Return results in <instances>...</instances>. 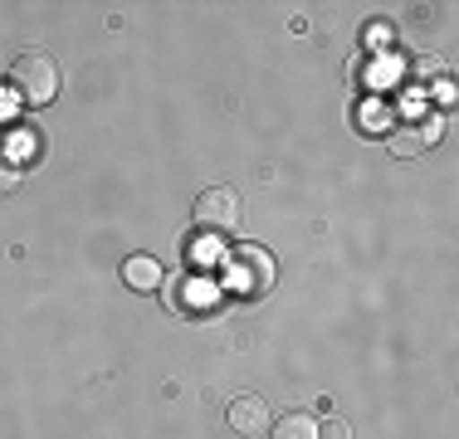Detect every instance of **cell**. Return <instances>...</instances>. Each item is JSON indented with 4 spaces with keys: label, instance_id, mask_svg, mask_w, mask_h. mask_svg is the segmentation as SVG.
Returning a JSON list of instances; mask_svg holds the SVG:
<instances>
[{
    "label": "cell",
    "instance_id": "6da1fadb",
    "mask_svg": "<svg viewBox=\"0 0 459 439\" xmlns=\"http://www.w3.org/2000/svg\"><path fill=\"white\" fill-rule=\"evenodd\" d=\"M10 83H15V93L25 98L30 108H45V103H54V93H59V69H54L49 54L30 49V54H20V59H15Z\"/></svg>",
    "mask_w": 459,
    "mask_h": 439
},
{
    "label": "cell",
    "instance_id": "7a4b0ae2",
    "mask_svg": "<svg viewBox=\"0 0 459 439\" xmlns=\"http://www.w3.org/2000/svg\"><path fill=\"white\" fill-rule=\"evenodd\" d=\"M274 259L264 254V249L259 245H239L235 254L225 259V279H230V288L235 293H249V298H255V293H264L269 283H274Z\"/></svg>",
    "mask_w": 459,
    "mask_h": 439
},
{
    "label": "cell",
    "instance_id": "3957f363",
    "mask_svg": "<svg viewBox=\"0 0 459 439\" xmlns=\"http://www.w3.org/2000/svg\"><path fill=\"white\" fill-rule=\"evenodd\" d=\"M191 220H195V229H205V235H225V229L239 225V195L230 191V185H211V191L195 195Z\"/></svg>",
    "mask_w": 459,
    "mask_h": 439
},
{
    "label": "cell",
    "instance_id": "277c9868",
    "mask_svg": "<svg viewBox=\"0 0 459 439\" xmlns=\"http://www.w3.org/2000/svg\"><path fill=\"white\" fill-rule=\"evenodd\" d=\"M225 420H230V430H235L239 439H264L269 435V405L259 400V395H235L230 400V410H225Z\"/></svg>",
    "mask_w": 459,
    "mask_h": 439
},
{
    "label": "cell",
    "instance_id": "5b68a950",
    "mask_svg": "<svg viewBox=\"0 0 459 439\" xmlns=\"http://www.w3.org/2000/svg\"><path fill=\"white\" fill-rule=\"evenodd\" d=\"M123 283L133 293H157L161 288V263L152 254H127L123 259Z\"/></svg>",
    "mask_w": 459,
    "mask_h": 439
},
{
    "label": "cell",
    "instance_id": "8992f818",
    "mask_svg": "<svg viewBox=\"0 0 459 439\" xmlns=\"http://www.w3.org/2000/svg\"><path fill=\"white\" fill-rule=\"evenodd\" d=\"M435 137H440V127H435V123H406V127L391 132V157H420Z\"/></svg>",
    "mask_w": 459,
    "mask_h": 439
},
{
    "label": "cell",
    "instance_id": "52a82bcc",
    "mask_svg": "<svg viewBox=\"0 0 459 439\" xmlns=\"http://www.w3.org/2000/svg\"><path fill=\"white\" fill-rule=\"evenodd\" d=\"M269 430H274V439H318V420H313L308 410H289V415H279Z\"/></svg>",
    "mask_w": 459,
    "mask_h": 439
},
{
    "label": "cell",
    "instance_id": "ba28073f",
    "mask_svg": "<svg viewBox=\"0 0 459 439\" xmlns=\"http://www.w3.org/2000/svg\"><path fill=\"white\" fill-rule=\"evenodd\" d=\"M171 303H177V307H211L215 303V293L211 288H205V279H186V293H181V298H171Z\"/></svg>",
    "mask_w": 459,
    "mask_h": 439
},
{
    "label": "cell",
    "instance_id": "9c48e42d",
    "mask_svg": "<svg viewBox=\"0 0 459 439\" xmlns=\"http://www.w3.org/2000/svg\"><path fill=\"white\" fill-rule=\"evenodd\" d=\"M20 176H25V167H20L15 157H10V151H0V195H10L20 185Z\"/></svg>",
    "mask_w": 459,
    "mask_h": 439
},
{
    "label": "cell",
    "instance_id": "30bf717a",
    "mask_svg": "<svg viewBox=\"0 0 459 439\" xmlns=\"http://www.w3.org/2000/svg\"><path fill=\"white\" fill-rule=\"evenodd\" d=\"M381 117H386V108H381V103H367V108H362V123H367V132H377Z\"/></svg>",
    "mask_w": 459,
    "mask_h": 439
},
{
    "label": "cell",
    "instance_id": "8fae6325",
    "mask_svg": "<svg viewBox=\"0 0 459 439\" xmlns=\"http://www.w3.org/2000/svg\"><path fill=\"white\" fill-rule=\"evenodd\" d=\"M318 439H347V430H342L337 420H323V425H318Z\"/></svg>",
    "mask_w": 459,
    "mask_h": 439
}]
</instances>
